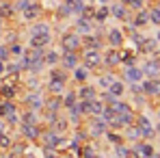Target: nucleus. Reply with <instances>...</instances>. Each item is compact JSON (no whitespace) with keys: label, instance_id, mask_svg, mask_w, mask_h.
<instances>
[{"label":"nucleus","instance_id":"1","mask_svg":"<svg viewBox=\"0 0 160 158\" xmlns=\"http://www.w3.org/2000/svg\"><path fill=\"white\" fill-rule=\"evenodd\" d=\"M87 119V124L82 126L84 128V132H87V139H102L104 136V132L108 130L106 121L102 119V117H84Z\"/></svg>","mask_w":160,"mask_h":158},{"label":"nucleus","instance_id":"2","mask_svg":"<svg viewBox=\"0 0 160 158\" xmlns=\"http://www.w3.org/2000/svg\"><path fill=\"white\" fill-rule=\"evenodd\" d=\"M80 63L84 67H89L91 72L100 69L102 67V50H98V48H80Z\"/></svg>","mask_w":160,"mask_h":158},{"label":"nucleus","instance_id":"3","mask_svg":"<svg viewBox=\"0 0 160 158\" xmlns=\"http://www.w3.org/2000/svg\"><path fill=\"white\" fill-rule=\"evenodd\" d=\"M134 126H136V130H138V134H141V139H143V141H152V139H156L154 124L149 121V117H147L145 113L134 115Z\"/></svg>","mask_w":160,"mask_h":158},{"label":"nucleus","instance_id":"4","mask_svg":"<svg viewBox=\"0 0 160 158\" xmlns=\"http://www.w3.org/2000/svg\"><path fill=\"white\" fill-rule=\"evenodd\" d=\"M80 48H82V39L78 33L65 30L61 35V52H80Z\"/></svg>","mask_w":160,"mask_h":158},{"label":"nucleus","instance_id":"5","mask_svg":"<svg viewBox=\"0 0 160 158\" xmlns=\"http://www.w3.org/2000/svg\"><path fill=\"white\" fill-rule=\"evenodd\" d=\"M43 102H46V95L39 89H30V91L24 93V98H22L24 108H32V110H41L43 108Z\"/></svg>","mask_w":160,"mask_h":158},{"label":"nucleus","instance_id":"6","mask_svg":"<svg viewBox=\"0 0 160 158\" xmlns=\"http://www.w3.org/2000/svg\"><path fill=\"white\" fill-rule=\"evenodd\" d=\"M130 150H132V158H149L156 152L154 143H152V141H143V139L130 143Z\"/></svg>","mask_w":160,"mask_h":158},{"label":"nucleus","instance_id":"7","mask_svg":"<svg viewBox=\"0 0 160 158\" xmlns=\"http://www.w3.org/2000/svg\"><path fill=\"white\" fill-rule=\"evenodd\" d=\"M104 46H110V48H121V46H126V33L121 30V28L112 26L106 30V35H104Z\"/></svg>","mask_w":160,"mask_h":158},{"label":"nucleus","instance_id":"8","mask_svg":"<svg viewBox=\"0 0 160 158\" xmlns=\"http://www.w3.org/2000/svg\"><path fill=\"white\" fill-rule=\"evenodd\" d=\"M141 89L145 98L160 100V78H143L141 80Z\"/></svg>","mask_w":160,"mask_h":158},{"label":"nucleus","instance_id":"9","mask_svg":"<svg viewBox=\"0 0 160 158\" xmlns=\"http://www.w3.org/2000/svg\"><path fill=\"white\" fill-rule=\"evenodd\" d=\"M102 67L106 69L119 67V48H110V46L102 48Z\"/></svg>","mask_w":160,"mask_h":158},{"label":"nucleus","instance_id":"10","mask_svg":"<svg viewBox=\"0 0 160 158\" xmlns=\"http://www.w3.org/2000/svg\"><path fill=\"white\" fill-rule=\"evenodd\" d=\"M108 13H110V18H115L119 22H130V18H132V13L128 11V7L121 0L119 2H110L108 4Z\"/></svg>","mask_w":160,"mask_h":158},{"label":"nucleus","instance_id":"11","mask_svg":"<svg viewBox=\"0 0 160 158\" xmlns=\"http://www.w3.org/2000/svg\"><path fill=\"white\" fill-rule=\"evenodd\" d=\"M18 130H20L24 141H39L41 124H18Z\"/></svg>","mask_w":160,"mask_h":158},{"label":"nucleus","instance_id":"12","mask_svg":"<svg viewBox=\"0 0 160 158\" xmlns=\"http://www.w3.org/2000/svg\"><path fill=\"white\" fill-rule=\"evenodd\" d=\"M52 33H35L28 37V46L30 48H39V50H46L50 43H52Z\"/></svg>","mask_w":160,"mask_h":158},{"label":"nucleus","instance_id":"13","mask_svg":"<svg viewBox=\"0 0 160 158\" xmlns=\"http://www.w3.org/2000/svg\"><path fill=\"white\" fill-rule=\"evenodd\" d=\"M123 82L126 84H134V82H141V80L145 78V74H143V69H141V65L136 63V65H130V67H123Z\"/></svg>","mask_w":160,"mask_h":158},{"label":"nucleus","instance_id":"14","mask_svg":"<svg viewBox=\"0 0 160 158\" xmlns=\"http://www.w3.org/2000/svg\"><path fill=\"white\" fill-rule=\"evenodd\" d=\"M72 30L78 33L80 37H82V35H89V33H95V22H93V20H87V18H82V15H76Z\"/></svg>","mask_w":160,"mask_h":158},{"label":"nucleus","instance_id":"15","mask_svg":"<svg viewBox=\"0 0 160 158\" xmlns=\"http://www.w3.org/2000/svg\"><path fill=\"white\" fill-rule=\"evenodd\" d=\"M41 13H43V7H41V2H39V0H35V2H30V4H28L20 15H22V20H24V22H35V20H39V18H41Z\"/></svg>","mask_w":160,"mask_h":158},{"label":"nucleus","instance_id":"16","mask_svg":"<svg viewBox=\"0 0 160 158\" xmlns=\"http://www.w3.org/2000/svg\"><path fill=\"white\" fill-rule=\"evenodd\" d=\"M141 69H143L145 78H160V63L154 56H147V59L141 63Z\"/></svg>","mask_w":160,"mask_h":158},{"label":"nucleus","instance_id":"17","mask_svg":"<svg viewBox=\"0 0 160 158\" xmlns=\"http://www.w3.org/2000/svg\"><path fill=\"white\" fill-rule=\"evenodd\" d=\"M98 93H100V89L89 80V82H82L78 84V89H76V95H78V100H93V98H98Z\"/></svg>","mask_w":160,"mask_h":158},{"label":"nucleus","instance_id":"18","mask_svg":"<svg viewBox=\"0 0 160 158\" xmlns=\"http://www.w3.org/2000/svg\"><path fill=\"white\" fill-rule=\"evenodd\" d=\"M158 46H160V43L154 39V37H147V35H145V37H143V41L136 46V54L149 56V54H154L156 50H158Z\"/></svg>","mask_w":160,"mask_h":158},{"label":"nucleus","instance_id":"19","mask_svg":"<svg viewBox=\"0 0 160 158\" xmlns=\"http://www.w3.org/2000/svg\"><path fill=\"white\" fill-rule=\"evenodd\" d=\"M69 78L74 80L76 84H82V82H89L91 80V69L89 67H84L82 63H78L72 72H69Z\"/></svg>","mask_w":160,"mask_h":158},{"label":"nucleus","instance_id":"20","mask_svg":"<svg viewBox=\"0 0 160 158\" xmlns=\"http://www.w3.org/2000/svg\"><path fill=\"white\" fill-rule=\"evenodd\" d=\"M80 63V52H61V67L72 72Z\"/></svg>","mask_w":160,"mask_h":158},{"label":"nucleus","instance_id":"21","mask_svg":"<svg viewBox=\"0 0 160 158\" xmlns=\"http://www.w3.org/2000/svg\"><path fill=\"white\" fill-rule=\"evenodd\" d=\"M43 65H46V67H56V65H61V50L48 46V48L43 50Z\"/></svg>","mask_w":160,"mask_h":158},{"label":"nucleus","instance_id":"22","mask_svg":"<svg viewBox=\"0 0 160 158\" xmlns=\"http://www.w3.org/2000/svg\"><path fill=\"white\" fill-rule=\"evenodd\" d=\"M130 24L138 30H143L145 26H149V15H147V9H141V11H134V15L130 18Z\"/></svg>","mask_w":160,"mask_h":158},{"label":"nucleus","instance_id":"23","mask_svg":"<svg viewBox=\"0 0 160 158\" xmlns=\"http://www.w3.org/2000/svg\"><path fill=\"white\" fill-rule=\"evenodd\" d=\"M108 93L112 95V98H123L126 93H128V84L123 82L121 78H115L110 84H108V89H106Z\"/></svg>","mask_w":160,"mask_h":158},{"label":"nucleus","instance_id":"24","mask_svg":"<svg viewBox=\"0 0 160 158\" xmlns=\"http://www.w3.org/2000/svg\"><path fill=\"white\" fill-rule=\"evenodd\" d=\"M102 139H106L108 143H110V147L121 145V143H128V141H126V136H123V130H106Z\"/></svg>","mask_w":160,"mask_h":158},{"label":"nucleus","instance_id":"25","mask_svg":"<svg viewBox=\"0 0 160 158\" xmlns=\"http://www.w3.org/2000/svg\"><path fill=\"white\" fill-rule=\"evenodd\" d=\"M48 72H50V80H58V82H69V72L67 69H63L61 65H56V67H48Z\"/></svg>","mask_w":160,"mask_h":158},{"label":"nucleus","instance_id":"26","mask_svg":"<svg viewBox=\"0 0 160 158\" xmlns=\"http://www.w3.org/2000/svg\"><path fill=\"white\" fill-rule=\"evenodd\" d=\"M78 102V95H76V89H65V93L61 95V104H63V110L72 108V106Z\"/></svg>","mask_w":160,"mask_h":158},{"label":"nucleus","instance_id":"27","mask_svg":"<svg viewBox=\"0 0 160 158\" xmlns=\"http://www.w3.org/2000/svg\"><path fill=\"white\" fill-rule=\"evenodd\" d=\"M65 89H67V84L58 82V80H48V84H46V93L48 95H63Z\"/></svg>","mask_w":160,"mask_h":158},{"label":"nucleus","instance_id":"28","mask_svg":"<svg viewBox=\"0 0 160 158\" xmlns=\"http://www.w3.org/2000/svg\"><path fill=\"white\" fill-rule=\"evenodd\" d=\"M61 4L69 11V15H72V18H76V15H80L82 7H84V0H63Z\"/></svg>","mask_w":160,"mask_h":158},{"label":"nucleus","instance_id":"29","mask_svg":"<svg viewBox=\"0 0 160 158\" xmlns=\"http://www.w3.org/2000/svg\"><path fill=\"white\" fill-rule=\"evenodd\" d=\"M115 78H117V76L112 74V69H106L104 74H100V76H98V82H93V84H95L98 89H102V91H104V89H108V84H110Z\"/></svg>","mask_w":160,"mask_h":158},{"label":"nucleus","instance_id":"30","mask_svg":"<svg viewBox=\"0 0 160 158\" xmlns=\"http://www.w3.org/2000/svg\"><path fill=\"white\" fill-rule=\"evenodd\" d=\"M112 156H115V158H132V150H130V143H121V145H115V147H112Z\"/></svg>","mask_w":160,"mask_h":158},{"label":"nucleus","instance_id":"31","mask_svg":"<svg viewBox=\"0 0 160 158\" xmlns=\"http://www.w3.org/2000/svg\"><path fill=\"white\" fill-rule=\"evenodd\" d=\"M108 18H110V13H108V4H100L98 9H95V15H93V22L95 24H104Z\"/></svg>","mask_w":160,"mask_h":158},{"label":"nucleus","instance_id":"32","mask_svg":"<svg viewBox=\"0 0 160 158\" xmlns=\"http://www.w3.org/2000/svg\"><path fill=\"white\" fill-rule=\"evenodd\" d=\"M13 136L9 134V130H4L0 134V152H11V147H13Z\"/></svg>","mask_w":160,"mask_h":158},{"label":"nucleus","instance_id":"33","mask_svg":"<svg viewBox=\"0 0 160 158\" xmlns=\"http://www.w3.org/2000/svg\"><path fill=\"white\" fill-rule=\"evenodd\" d=\"M35 33H52V26L43 20H35V24H30V35Z\"/></svg>","mask_w":160,"mask_h":158},{"label":"nucleus","instance_id":"34","mask_svg":"<svg viewBox=\"0 0 160 158\" xmlns=\"http://www.w3.org/2000/svg\"><path fill=\"white\" fill-rule=\"evenodd\" d=\"M147 15H149V24L152 26H160V4H156V7H149L147 9Z\"/></svg>","mask_w":160,"mask_h":158},{"label":"nucleus","instance_id":"35","mask_svg":"<svg viewBox=\"0 0 160 158\" xmlns=\"http://www.w3.org/2000/svg\"><path fill=\"white\" fill-rule=\"evenodd\" d=\"M126 7H128V11L134 13V11H141V9H145V0H121Z\"/></svg>","mask_w":160,"mask_h":158},{"label":"nucleus","instance_id":"36","mask_svg":"<svg viewBox=\"0 0 160 158\" xmlns=\"http://www.w3.org/2000/svg\"><path fill=\"white\" fill-rule=\"evenodd\" d=\"M15 11H13V4L11 2H0V18L2 20H7V18H11Z\"/></svg>","mask_w":160,"mask_h":158},{"label":"nucleus","instance_id":"37","mask_svg":"<svg viewBox=\"0 0 160 158\" xmlns=\"http://www.w3.org/2000/svg\"><path fill=\"white\" fill-rule=\"evenodd\" d=\"M9 59H11V56H9V48H7L4 43H0V61H4V63H7Z\"/></svg>","mask_w":160,"mask_h":158},{"label":"nucleus","instance_id":"38","mask_svg":"<svg viewBox=\"0 0 160 158\" xmlns=\"http://www.w3.org/2000/svg\"><path fill=\"white\" fill-rule=\"evenodd\" d=\"M41 158H63L61 152H56V150H50V152H43V156Z\"/></svg>","mask_w":160,"mask_h":158},{"label":"nucleus","instance_id":"39","mask_svg":"<svg viewBox=\"0 0 160 158\" xmlns=\"http://www.w3.org/2000/svg\"><path fill=\"white\" fill-rule=\"evenodd\" d=\"M4 130H9V126H7V124H4V119L0 117V134H2Z\"/></svg>","mask_w":160,"mask_h":158},{"label":"nucleus","instance_id":"40","mask_svg":"<svg viewBox=\"0 0 160 158\" xmlns=\"http://www.w3.org/2000/svg\"><path fill=\"white\" fill-rule=\"evenodd\" d=\"M4 76V61H0V78Z\"/></svg>","mask_w":160,"mask_h":158},{"label":"nucleus","instance_id":"41","mask_svg":"<svg viewBox=\"0 0 160 158\" xmlns=\"http://www.w3.org/2000/svg\"><path fill=\"white\" fill-rule=\"evenodd\" d=\"M154 130H156V136H158V139H160V121H158V124H156V126H154Z\"/></svg>","mask_w":160,"mask_h":158},{"label":"nucleus","instance_id":"42","mask_svg":"<svg viewBox=\"0 0 160 158\" xmlns=\"http://www.w3.org/2000/svg\"><path fill=\"white\" fill-rule=\"evenodd\" d=\"M154 39H156V41H158V43H160V26H158V33L154 35Z\"/></svg>","mask_w":160,"mask_h":158},{"label":"nucleus","instance_id":"43","mask_svg":"<svg viewBox=\"0 0 160 158\" xmlns=\"http://www.w3.org/2000/svg\"><path fill=\"white\" fill-rule=\"evenodd\" d=\"M98 2H100V4H110L112 0H98Z\"/></svg>","mask_w":160,"mask_h":158},{"label":"nucleus","instance_id":"44","mask_svg":"<svg viewBox=\"0 0 160 158\" xmlns=\"http://www.w3.org/2000/svg\"><path fill=\"white\" fill-rule=\"evenodd\" d=\"M156 113H158V119H160V104H158V110H156Z\"/></svg>","mask_w":160,"mask_h":158},{"label":"nucleus","instance_id":"45","mask_svg":"<svg viewBox=\"0 0 160 158\" xmlns=\"http://www.w3.org/2000/svg\"><path fill=\"white\" fill-rule=\"evenodd\" d=\"M156 154H158V158H160V147H158V150H156Z\"/></svg>","mask_w":160,"mask_h":158},{"label":"nucleus","instance_id":"46","mask_svg":"<svg viewBox=\"0 0 160 158\" xmlns=\"http://www.w3.org/2000/svg\"><path fill=\"white\" fill-rule=\"evenodd\" d=\"M0 154H2V152H0Z\"/></svg>","mask_w":160,"mask_h":158}]
</instances>
